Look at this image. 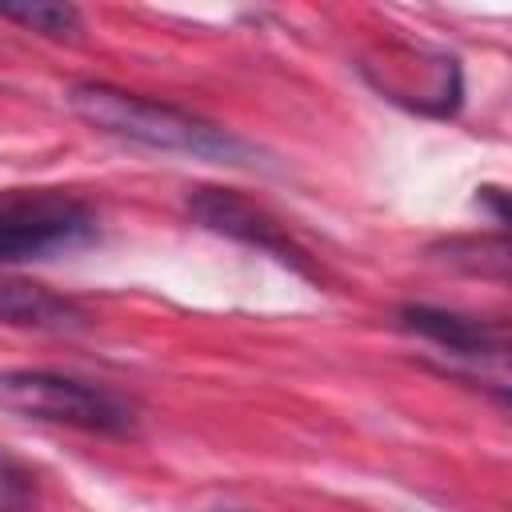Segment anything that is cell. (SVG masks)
Masks as SVG:
<instances>
[{"label":"cell","mask_w":512,"mask_h":512,"mask_svg":"<svg viewBox=\"0 0 512 512\" xmlns=\"http://www.w3.org/2000/svg\"><path fill=\"white\" fill-rule=\"evenodd\" d=\"M68 108L88 120L100 132H112L120 140H136L160 152H184L212 164H248L252 148L232 136L228 128H216L192 112H180L172 104L112 88V84H76L68 88Z\"/></svg>","instance_id":"cell-1"},{"label":"cell","mask_w":512,"mask_h":512,"mask_svg":"<svg viewBox=\"0 0 512 512\" xmlns=\"http://www.w3.org/2000/svg\"><path fill=\"white\" fill-rule=\"evenodd\" d=\"M0 408L24 420L68 424L84 432H128L132 408L84 380L56 376V372H0Z\"/></svg>","instance_id":"cell-2"},{"label":"cell","mask_w":512,"mask_h":512,"mask_svg":"<svg viewBox=\"0 0 512 512\" xmlns=\"http://www.w3.org/2000/svg\"><path fill=\"white\" fill-rule=\"evenodd\" d=\"M92 232V212L52 188L0 192V260H32L80 244Z\"/></svg>","instance_id":"cell-3"},{"label":"cell","mask_w":512,"mask_h":512,"mask_svg":"<svg viewBox=\"0 0 512 512\" xmlns=\"http://www.w3.org/2000/svg\"><path fill=\"white\" fill-rule=\"evenodd\" d=\"M188 208H192V216H196L204 228H212V232H220V236H232V240H244V244L260 248V252H272L276 260L292 264L296 272H308L304 252L280 232V224H276L272 216H264V212H260L256 204H248L244 196L224 192V188H200V192L188 200Z\"/></svg>","instance_id":"cell-4"},{"label":"cell","mask_w":512,"mask_h":512,"mask_svg":"<svg viewBox=\"0 0 512 512\" xmlns=\"http://www.w3.org/2000/svg\"><path fill=\"white\" fill-rule=\"evenodd\" d=\"M404 328L432 340L436 348H448L452 356H472V360H500L504 356V332L492 328L488 320L464 316V312H444V308H428V304H408L400 312Z\"/></svg>","instance_id":"cell-5"},{"label":"cell","mask_w":512,"mask_h":512,"mask_svg":"<svg viewBox=\"0 0 512 512\" xmlns=\"http://www.w3.org/2000/svg\"><path fill=\"white\" fill-rule=\"evenodd\" d=\"M0 324H20V328H76L84 324V312L32 280L20 276H4L0 272Z\"/></svg>","instance_id":"cell-6"},{"label":"cell","mask_w":512,"mask_h":512,"mask_svg":"<svg viewBox=\"0 0 512 512\" xmlns=\"http://www.w3.org/2000/svg\"><path fill=\"white\" fill-rule=\"evenodd\" d=\"M0 20H16L40 36H76L80 32V12L72 4H52V0L0 4Z\"/></svg>","instance_id":"cell-7"},{"label":"cell","mask_w":512,"mask_h":512,"mask_svg":"<svg viewBox=\"0 0 512 512\" xmlns=\"http://www.w3.org/2000/svg\"><path fill=\"white\" fill-rule=\"evenodd\" d=\"M36 500H40V488L32 468L0 444V512H32Z\"/></svg>","instance_id":"cell-8"},{"label":"cell","mask_w":512,"mask_h":512,"mask_svg":"<svg viewBox=\"0 0 512 512\" xmlns=\"http://www.w3.org/2000/svg\"><path fill=\"white\" fill-rule=\"evenodd\" d=\"M216 512H244V508H216Z\"/></svg>","instance_id":"cell-9"}]
</instances>
